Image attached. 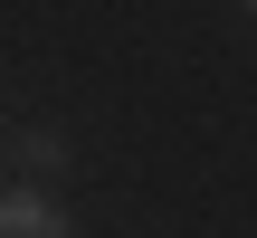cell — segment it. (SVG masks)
<instances>
[{
	"label": "cell",
	"instance_id": "obj_1",
	"mask_svg": "<svg viewBox=\"0 0 257 238\" xmlns=\"http://www.w3.org/2000/svg\"><path fill=\"white\" fill-rule=\"evenodd\" d=\"M0 238H76V219H67L38 181H10V191H0Z\"/></svg>",
	"mask_w": 257,
	"mask_h": 238
},
{
	"label": "cell",
	"instance_id": "obj_2",
	"mask_svg": "<svg viewBox=\"0 0 257 238\" xmlns=\"http://www.w3.org/2000/svg\"><path fill=\"white\" fill-rule=\"evenodd\" d=\"M10 153H19V181H57V172H67V134H57V124H29Z\"/></svg>",
	"mask_w": 257,
	"mask_h": 238
},
{
	"label": "cell",
	"instance_id": "obj_3",
	"mask_svg": "<svg viewBox=\"0 0 257 238\" xmlns=\"http://www.w3.org/2000/svg\"><path fill=\"white\" fill-rule=\"evenodd\" d=\"M238 10H248V19H257V0H238Z\"/></svg>",
	"mask_w": 257,
	"mask_h": 238
}]
</instances>
